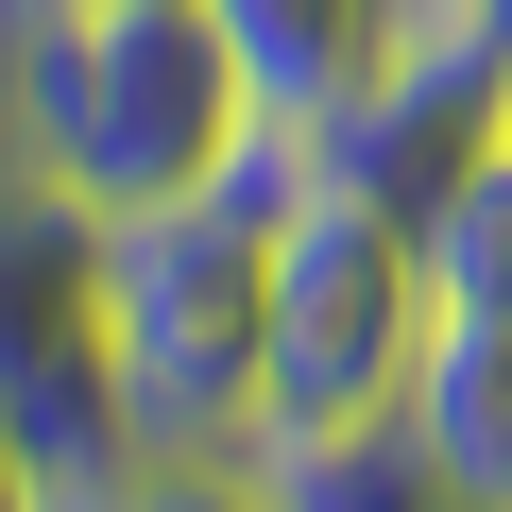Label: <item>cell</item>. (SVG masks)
<instances>
[{"mask_svg":"<svg viewBox=\"0 0 512 512\" xmlns=\"http://www.w3.org/2000/svg\"><path fill=\"white\" fill-rule=\"evenodd\" d=\"M205 18H222V52H239V103L256 120H325L376 52H393V18H410V0H205Z\"/></svg>","mask_w":512,"mask_h":512,"instance_id":"obj_6","label":"cell"},{"mask_svg":"<svg viewBox=\"0 0 512 512\" xmlns=\"http://www.w3.org/2000/svg\"><path fill=\"white\" fill-rule=\"evenodd\" d=\"M308 137L256 120L205 188L103 222V376H120V444L171 461H239L256 444V325H274V239L308 205Z\"/></svg>","mask_w":512,"mask_h":512,"instance_id":"obj_1","label":"cell"},{"mask_svg":"<svg viewBox=\"0 0 512 512\" xmlns=\"http://www.w3.org/2000/svg\"><path fill=\"white\" fill-rule=\"evenodd\" d=\"M256 137L239 52L205 0H52L35 18V86H18V171L69 188L86 222H137L171 188H205Z\"/></svg>","mask_w":512,"mask_h":512,"instance_id":"obj_2","label":"cell"},{"mask_svg":"<svg viewBox=\"0 0 512 512\" xmlns=\"http://www.w3.org/2000/svg\"><path fill=\"white\" fill-rule=\"evenodd\" d=\"M0 512H69V478H52V461H35L18 427H0Z\"/></svg>","mask_w":512,"mask_h":512,"instance_id":"obj_12","label":"cell"},{"mask_svg":"<svg viewBox=\"0 0 512 512\" xmlns=\"http://www.w3.org/2000/svg\"><path fill=\"white\" fill-rule=\"evenodd\" d=\"M495 86H512V52L461 18V0H410L393 52L308 120V171H325V188H359V205H393V222H427V205L495 154Z\"/></svg>","mask_w":512,"mask_h":512,"instance_id":"obj_5","label":"cell"},{"mask_svg":"<svg viewBox=\"0 0 512 512\" xmlns=\"http://www.w3.org/2000/svg\"><path fill=\"white\" fill-rule=\"evenodd\" d=\"M35 18H52V0H0V188H18V86H35Z\"/></svg>","mask_w":512,"mask_h":512,"instance_id":"obj_11","label":"cell"},{"mask_svg":"<svg viewBox=\"0 0 512 512\" xmlns=\"http://www.w3.org/2000/svg\"><path fill=\"white\" fill-rule=\"evenodd\" d=\"M410 239H427L444 325H512V171H495V154H478V171H461V188H444Z\"/></svg>","mask_w":512,"mask_h":512,"instance_id":"obj_9","label":"cell"},{"mask_svg":"<svg viewBox=\"0 0 512 512\" xmlns=\"http://www.w3.org/2000/svg\"><path fill=\"white\" fill-rule=\"evenodd\" d=\"M256 495H274V512H461V495L427 478V444H410V427H325V444H256Z\"/></svg>","mask_w":512,"mask_h":512,"instance_id":"obj_8","label":"cell"},{"mask_svg":"<svg viewBox=\"0 0 512 512\" xmlns=\"http://www.w3.org/2000/svg\"><path fill=\"white\" fill-rule=\"evenodd\" d=\"M69 512H274V495H256V461H171V444H137V461L69 478Z\"/></svg>","mask_w":512,"mask_h":512,"instance_id":"obj_10","label":"cell"},{"mask_svg":"<svg viewBox=\"0 0 512 512\" xmlns=\"http://www.w3.org/2000/svg\"><path fill=\"white\" fill-rule=\"evenodd\" d=\"M444 342L427 239L359 188H308L274 239V325H256V444H325V427H393L410 359ZM239 444V461H256Z\"/></svg>","mask_w":512,"mask_h":512,"instance_id":"obj_3","label":"cell"},{"mask_svg":"<svg viewBox=\"0 0 512 512\" xmlns=\"http://www.w3.org/2000/svg\"><path fill=\"white\" fill-rule=\"evenodd\" d=\"M0 427H18L52 478L137 461L120 444V376H103V222L69 188H0Z\"/></svg>","mask_w":512,"mask_h":512,"instance_id":"obj_4","label":"cell"},{"mask_svg":"<svg viewBox=\"0 0 512 512\" xmlns=\"http://www.w3.org/2000/svg\"><path fill=\"white\" fill-rule=\"evenodd\" d=\"M495 171H512V86H495Z\"/></svg>","mask_w":512,"mask_h":512,"instance_id":"obj_13","label":"cell"},{"mask_svg":"<svg viewBox=\"0 0 512 512\" xmlns=\"http://www.w3.org/2000/svg\"><path fill=\"white\" fill-rule=\"evenodd\" d=\"M393 427L427 444V478L461 512H512V325H444L393 393Z\"/></svg>","mask_w":512,"mask_h":512,"instance_id":"obj_7","label":"cell"}]
</instances>
